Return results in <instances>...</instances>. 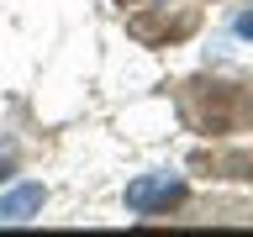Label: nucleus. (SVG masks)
Instances as JSON below:
<instances>
[{"instance_id":"f257e3e1","label":"nucleus","mask_w":253,"mask_h":237,"mask_svg":"<svg viewBox=\"0 0 253 237\" xmlns=\"http://www.w3.org/2000/svg\"><path fill=\"white\" fill-rule=\"evenodd\" d=\"M37 200H42V190H37V185H27V190H16V195H5V200H0V221H21Z\"/></svg>"}]
</instances>
